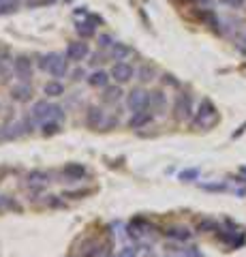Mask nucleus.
<instances>
[{"mask_svg":"<svg viewBox=\"0 0 246 257\" xmlns=\"http://www.w3.org/2000/svg\"><path fill=\"white\" fill-rule=\"evenodd\" d=\"M39 67L43 71H47L54 79H60V77H67L69 75V60L67 56L62 54H47V56H41L39 60Z\"/></svg>","mask_w":246,"mask_h":257,"instance_id":"1","label":"nucleus"},{"mask_svg":"<svg viewBox=\"0 0 246 257\" xmlns=\"http://www.w3.org/2000/svg\"><path fill=\"white\" fill-rule=\"evenodd\" d=\"M33 116L39 120V122H45V120H60L65 116V109L56 103H47V99L37 101L33 105Z\"/></svg>","mask_w":246,"mask_h":257,"instance_id":"2","label":"nucleus"},{"mask_svg":"<svg viewBox=\"0 0 246 257\" xmlns=\"http://www.w3.org/2000/svg\"><path fill=\"white\" fill-rule=\"evenodd\" d=\"M216 120H218V111L216 107L212 105V101L208 99H203L201 101V105L199 109H197V116H195V126H212V124H216Z\"/></svg>","mask_w":246,"mask_h":257,"instance_id":"3","label":"nucleus"},{"mask_svg":"<svg viewBox=\"0 0 246 257\" xmlns=\"http://www.w3.org/2000/svg\"><path fill=\"white\" fill-rule=\"evenodd\" d=\"M126 107L131 111H144L150 107V92L141 90V88H135L126 94Z\"/></svg>","mask_w":246,"mask_h":257,"instance_id":"4","label":"nucleus"},{"mask_svg":"<svg viewBox=\"0 0 246 257\" xmlns=\"http://www.w3.org/2000/svg\"><path fill=\"white\" fill-rule=\"evenodd\" d=\"M13 73L20 82H30L33 79V73H35V67H33V60L28 56H18L13 60Z\"/></svg>","mask_w":246,"mask_h":257,"instance_id":"5","label":"nucleus"},{"mask_svg":"<svg viewBox=\"0 0 246 257\" xmlns=\"http://www.w3.org/2000/svg\"><path fill=\"white\" fill-rule=\"evenodd\" d=\"M135 75H137V71H135L129 62H124V60L114 62V67H112V79H116V84L131 82Z\"/></svg>","mask_w":246,"mask_h":257,"instance_id":"6","label":"nucleus"},{"mask_svg":"<svg viewBox=\"0 0 246 257\" xmlns=\"http://www.w3.org/2000/svg\"><path fill=\"white\" fill-rule=\"evenodd\" d=\"M88 54H90V47H88V43H84V41L69 43L67 50H65V56H67L69 62H82V60L88 58Z\"/></svg>","mask_w":246,"mask_h":257,"instance_id":"7","label":"nucleus"},{"mask_svg":"<svg viewBox=\"0 0 246 257\" xmlns=\"http://www.w3.org/2000/svg\"><path fill=\"white\" fill-rule=\"evenodd\" d=\"M173 111H176V118L178 120H188L193 116V99L190 94L182 92L176 96V105H173Z\"/></svg>","mask_w":246,"mask_h":257,"instance_id":"8","label":"nucleus"},{"mask_svg":"<svg viewBox=\"0 0 246 257\" xmlns=\"http://www.w3.org/2000/svg\"><path fill=\"white\" fill-rule=\"evenodd\" d=\"M11 99L18 101V103H28L33 99V86L28 82H20L11 88Z\"/></svg>","mask_w":246,"mask_h":257,"instance_id":"9","label":"nucleus"},{"mask_svg":"<svg viewBox=\"0 0 246 257\" xmlns=\"http://www.w3.org/2000/svg\"><path fill=\"white\" fill-rule=\"evenodd\" d=\"M86 124L92 126V128L103 126L105 124V111H103L101 107H97V105L88 107V111H86Z\"/></svg>","mask_w":246,"mask_h":257,"instance_id":"10","label":"nucleus"},{"mask_svg":"<svg viewBox=\"0 0 246 257\" xmlns=\"http://www.w3.org/2000/svg\"><path fill=\"white\" fill-rule=\"evenodd\" d=\"M150 122H152V114H150L148 109H144V111H133V116L129 120V126L131 128H141V126H146Z\"/></svg>","mask_w":246,"mask_h":257,"instance_id":"11","label":"nucleus"},{"mask_svg":"<svg viewBox=\"0 0 246 257\" xmlns=\"http://www.w3.org/2000/svg\"><path fill=\"white\" fill-rule=\"evenodd\" d=\"M109 77H112V73H107V71H94L88 75V84L92 88H107Z\"/></svg>","mask_w":246,"mask_h":257,"instance_id":"12","label":"nucleus"},{"mask_svg":"<svg viewBox=\"0 0 246 257\" xmlns=\"http://www.w3.org/2000/svg\"><path fill=\"white\" fill-rule=\"evenodd\" d=\"M26 133V128H24L22 122H7V126L3 128V138L5 140H15L20 138V135Z\"/></svg>","mask_w":246,"mask_h":257,"instance_id":"13","label":"nucleus"},{"mask_svg":"<svg viewBox=\"0 0 246 257\" xmlns=\"http://www.w3.org/2000/svg\"><path fill=\"white\" fill-rule=\"evenodd\" d=\"M26 180H28V187L39 189V187H43L45 182H50V174H45V172H30Z\"/></svg>","mask_w":246,"mask_h":257,"instance_id":"14","label":"nucleus"},{"mask_svg":"<svg viewBox=\"0 0 246 257\" xmlns=\"http://www.w3.org/2000/svg\"><path fill=\"white\" fill-rule=\"evenodd\" d=\"M43 92L47 96H62V94H65V86H62L60 79H52V82H47L43 86Z\"/></svg>","mask_w":246,"mask_h":257,"instance_id":"15","label":"nucleus"},{"mask_svg":"<svg viewBox=\"0 0 246 257\" xmlns=\"http://www.w3.org/2000/svg\"><path fill=\"white\" fill-rule=\"evenodd\" d=\"M120 96H122V88L120 86H107V88H103V101L116 103V101H120Z\"/></svg>","mask_w":246,"mask_h":257,"instance_id":"16","label":"nucleus"},{"mask_svg":"<svg viewBox=\"0 0 246 257\" xmlns=\"http://www.w3.org/2000/svg\"><path fill=\"white\" fill-rule=\"evenodd\" d=\"M65 176H69L71 180H82L86 176V167L84 165H77V163H71L65 167Z\"/></svg>","mask_w":246,"mask_h":257,"instance_id":"17","label":"nucleus"},{"mask_svg":"<svg viewBox=\"0 0 246 257\" xmlns=\"http://www.w3.org/2000/svg\"><path fill=\"white\" fill-rule=\"evenodd\" d=\"M94 32H97V28L92 26V22H79V24H77V35L82 37V39L94 37Z\"/></svg>","mask_w":246,"mask_h":257,"instance_id":"18","label":"nucleus"},{"mask_svg":"<svg viewBox=\"0 0 246 257\" xmlns=\"http://www.w3.org/2000/svg\"><path fill=\"white\" fill-rule=\"evenodd\" d=\"M41 128H43V135H45V138H50V135L60 133V124H58V120H45V122L41 124Z\"/></svg>","mask_w":246,"mask_h":257,"instance_id":"19","label":"nucleus"},{"mask_svg":"<svg viewBox=\"0 0 246 257\" xmlns=\"http://www.w3.org/2000/svg\"><path fill=\"white\" fill-rule=\"evenodd\" d=\"M167 236L173 240H188L190 238V231L186 227H169L167 229Z\"/></svg>","mask_w":246,"mask_h":257,"instance_id":"20","label":"nucleus"},{"mask_svg":"<svg viewBox=\"0 0 246 257\" xmlns=\"http://www.w3.org/2000/svg\"><path fill=\"white\" fill-rule=\"evenodd\" d=\"M129 54H131V50L126 45H122V43H114L112 45V56H114L116 60H124Z\"/></svg>","mask_w":246,"mask_h":257,"instance_id":"21","label":"nucleus"},{"mask_svg":"<svg viewBox=\"0 0 246 257\" xmlns=\"http://www.w3.org/2000/svg\"><path fill=\"white\" fill-rule=\"evenodd\" d=\"M101 251H103V248H101L99 242H88V246L82 248V255H79V257H99Z\"/></svg>","mask_w":246,"mask_h":257,"instance_id":"22","label":"nucleus"},{"mask_svg":"<svg viewBox=\"0 0 246 257\" xmlns=\"http://www.w3.org/2000/svg\"><path fill=\"white\" fill-rule=\"evenodd\" d=\"M216 229H218V223L212 219H203L197 223V231H216Z\"/></svg>","mask_w":246,"mask_h":257,"instance_id":"23","label":"nucleus"},{"mask_svg":"<svg viewBox=\"0 0 246 257\" xmlns=\"http://www.w3.org/2000/svg\"><path fill=\"white\" fill-rule=\"evenodd\" d=\"M137 75H139L141 82H150V79L154 77V69H152V67H148V64H144V67L137 71Z\"/></svg>","mask_w":246,"mask_h":257,"instance_id":"24","label":"nucleus"},{"mask_svg":"<svg viewBox=\"0 0 246 257\" xmlns=\"http://www.w3.org/2000/svg\"><path fill=\"white\" fill-rule=\"evenodd\" d=\"M18 7H20L18 0H9V3H3V5H0V15H7V13L18 11Z\"/></svg>","mask_w":246,"mask_h":257,"instance_id":"25","label":"nucleus"},{"mask_svg":"<svg viewBox=\"0 0 246 257\" xmlns=\"http://www.w3.org/2000/svg\"><path fill=\"white\" fill-rule=\"evenodd\" d=\"M116 257H137V246H124L118 251Z\"/></svg>","mask_w":246,"mask_h":257,"instance_id":"26","label":"nucleus"},{"mask_svg":"<svg viewBox=\"0 0 246 257\" xmlns=\"http://www.w3.org/2000/svg\"><path fill=\"white\" fill-rule=\"evenodd\" d=\"M218 3L225 5V7H229V9H242L244 0H218Z\"/></svg>","mask_w":246,"mask_h":257,"instance_id":"27","label":"nucleus"},{"mask_svg":"<svg viewBox=\"0 0 246 257\" xmlns=\"http://www.w3.org/2000/svg\"><path fill=\"white\" fill-rule=\"evenodd\" d=\"M116 41H112V37H109V35H101L99 37V45L101 47H112Z\"/></svg>","mask_w":246,"mask_h":257,"instance_id":"28","label":"nucleus"},{"mask_svg":"<svg viewBox=\"0 0 246 257\" xmlns=\"http://www.w3.org/2000/svg\"><path fill=\"white\" fill-rule=\"evenodd\" d=\"M84 77H88V75H86V71H84V69L73 71V79H75V82H79V79H84Z\"/></svg>","mask_w":246,"mask_h":257,"instance_id":"29","label":"nucleus"},{"mask_svg":"<svg viewBox=\"0 0 246 257\" xmlns=\"http://www.w3.org/2000/svg\"><path fill=\"white\" fill-rule=\"evenodd\" d=\"M195 176H197V170H190V172H182V174H180V178H182V180H186V178H195Z\"/></svg>","mask_w":246,"mask_h":257,"instance_id":"30","label":"nucleus"},{"mask_svg":"<svg viewBox=\"0 0 246 257\" xmlns=\"http://www.w3.org/2000/svg\"><path fill=\"white\" fill-rule=\"evenodd\" d=\"M171 84V86H178V82H176V79H173V75H165V84Z\"/></svg>","mask_w":246,"mask_h":257,"instance_id":"31","label":"nucleus"},{"mask_svg":"<svg viewBox=\"0 0 246 257\" xmlns=\"http://www.w3.org/2000/svg\"><path fill=\"white\" fill-rule=\"evenodd\" d=\"M3 3H9V0H0V5H3Z\"/></svg>","mask_w":246,"mask_h":257,"instance_id":"32","label":"nucleus"},{"mask_svg":"<svg viewBox=\"0 0 246 257\" xmlns=\"http://www.w3.org/2000/svg\"><path fill=\"white\" fill-rule=\"evenodd\" d=\"M0 138H3V128H0Z\"/></svg>","mask_w":246,"mask_h":257,"instance_id":"33","label":"nucleus"},{"mask_svg":"<svg viewBox=\"0 0 246 257\" xmlns=\"http://www.w3.org/2000/svg\"><path fill=\"white\" fill-rule=\"evenodd\" d=\"M50 3H54V0H50Z\"/></svg>","mask_w":246,"mask_h":257,"instance_id":"34","label":"nucleus"}]
</instances>
